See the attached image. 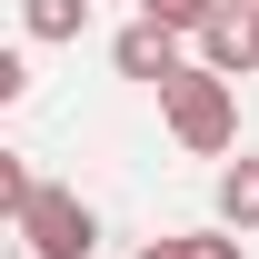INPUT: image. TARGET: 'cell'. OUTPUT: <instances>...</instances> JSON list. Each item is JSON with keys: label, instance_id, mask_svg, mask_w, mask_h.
Here are the masks:
<instances>
[{"label": "cell", "instance_id": "obj_9", "mask_svg": "<svg viewBox=\"0 0 259 259\" xmlns=\"http://www.w3.org/2000/svg\"><path fill=\"white\" fill-rule=\"evenodd\" d=\"M140 10H150V20H169V30H190V40H199V20H209L220 0H140Z\"/></svg>", "mask_w": 259, "mask_h": 259}, {"label": "cell", "instance_id": "obj_5", "mask_svg": "<svg viewBox=\"0 0 259 259\" xmlns=\"http://www.w3.org/2000/svg\"><path fill=\"white\" fill-rule=\"evenodd\" d=\"M140 259H249V239H229V229H169V239H140Z\"/></svg>", "mask_w": 259, "mask_h": 259}, {"label": "cell", "instance_id": "obj_3", "mask_svg": "<svg viewBox=\"0 0 259 259\" xmlns=\"http://www.w3.org/2000/svg\"><path fill=\"white\" fill-rule=\"evenodd\" d=\"M180 40H190V30H169V20H150V10H140V20L110 40V70H120V80H140V90H169V80L190 70V50H180Z\"/></svg>", "mask_w": 259, "mask_h": 259}, {"label": "cell", "instance_id": "obj_6", "mask_svg": "<svg viewBox=\"0 0 259 259\" xmlns=\"http://www.w3.org/2000/svg\"><path fill=\"white\" fill-rule=\"evenodd\" d=\"M220 229H259V160L249 150L220 169Z\"/></svg>", "mask_w": 259, "mask_h": 259}, {"label": "cell", "instance_id": "obj_4", "mask_svg": "<svg viewBox=\"0 0 259 259\" xmlns=\"http://www.w3.org/2000/svg\"><path fill=\"white\" fill-rule=\"evenodd\" d=\"M199 70H220V80H249L259 70V0H220L209 20H199Z\"/></svg>", "mask_w": 259, "mask_h": 259}, {"label": "cell", "instance_id": "obj_2", "mask_svg": "<svg viewBox=\"0 0 259 259\" xmlns=\"http://www.w3.org/2000/svg\"><path fill=\"white\" fill-rule=\"evenodd\" d=\"M20 249H30V259H90L100 249V209L80 190H50V180H40L30 209H20Z\"/></svg>", "mask_w": 259, "mask_h": 259}, {"label": "cell", "instance_id": "obj_8", "mask_svg": "<svg viewBox=\"0 0 259 259\" xmlns=\"http://www.w3.org/2000/svg\"><path fill=\"white\" fill-rule=\"evenodd\" d=\"M30 190H40V169H30V150H0V209L20 220V209H30Z\"/></svg>", "mask_w": 259, "mask_h": 259}, {"label": "cell", "instance_id": "obj_7", "mask_svg": "<svg viewBox=\"0 0 259 259\" xmlns=\"http://www.w3.org/2000/svg\"><path fill=\"white\" fill-rule=\"evenodd\" d=\"M20 30L30 40H80L90 30V0H20Z\"/></svg>", "mask_w": 259, "mask_h": 259}, {"label": "cell", "instance_id": "obj_1", "mask_svg": "<svg viewBox=\"0 0 259 259\" xmlns=\"http://www.w3.org/2000/svg\"><path fill=\"white\" fill-rule=\"evenodd\" d=\"M160 120H169V140L190 150V160H229L239 150V80H220V70H180L160 90Z\"/></svg>", "mask_w": 259, "mask_h": 259}]
</instances>
